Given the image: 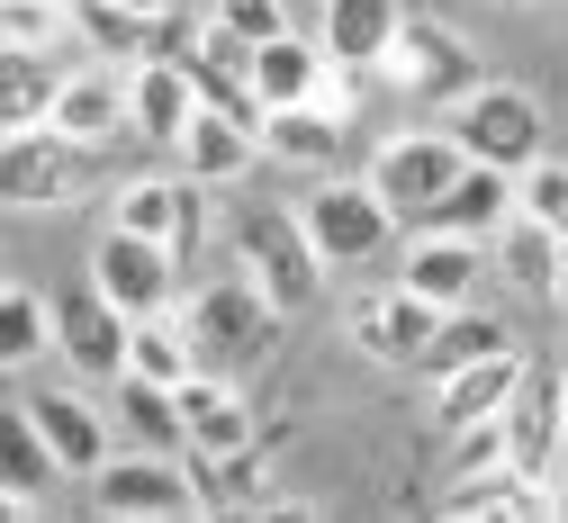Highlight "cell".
Listing matches in <instances>:
<instances>
[{
  "label": "cell",
  "instance_id": "1",
  "mask_svg": "<svg viewBox=\"0 0 568 523\" xmlns=\"http://www.w3.org/2000/svg\"><path fill=\"white\" fill-rule=\"evenodd\" d=\"M235 262L280 298V308H316V298H325V253H316V235H307V217L298 208H244L235 217Z\"/></svg>",
  "mask_w": 568,
  "mask_h": 523
},
{
  "label": "cell",
  "instance_id": "2",
  "mask_svg": "<svg viewBox=\"0 0 568 523\" xmlns=\"http://www.w3.org/2000/svg\"><path fill=\"white\" fill-rule=\"evenodd\" d=\"M298 217H307V235H316V253H325L334 271L379 262V253L397 244V227H406V217L379 199V181H334V172H316V190L298 199Z\"/></svg>",
  "mask_w": 568,
  "mask_h": 523
},
{
  "label": "cell",
  "instance_id": "3",
  "mask_svg": "<svg viewBox=\"0 0 568 523\" xmlns=\"http://www.w3.org/2000/svg\"><path fill=\"white\" fill-rule=\"evenodd\" d=\"M91 154L100 144L63 135V127H10L0 135V199L10 208H63L91 181Z\"/></svg>",
  "mask_w": 568,
  "mask_h": 523
},
{
  "label": "cell",
  "instance_id": "4",
  "mask_svg": "<svg viewBox=\"0 0 568 523\" xmlns=\"http://www.w3.org/2000/svg\"><path fill=\"white\" fill-rule=\"evenodd\" d=\"M469 172V144L452 135V127H424V135H388L379 154H371V181H379V199L406 217V227H424L434 217V199L452 190Z\"/></svg>",
  "mask_w": 568,
  "mask_h": 523
},
{
  "label": "cell",
  "instance_id": "5",
  "mask_svg": "<svg viewBox=\"0 0 568 523\" xmlns=\"http://www.w3.org/2000/svg\"><path fill=\"white\" fill-rule=\"evenodd\" d=\"M280 316H290V308H280L253 271H235V280H217V289L190 298V334H199L207 361H262L280 343Z\"/></svg>",
  "mask_w": 568,
  "mask_h": 523
},
{
  "label": "cell",
  "instance_id": "6",
  "mask_svg": "<svg viewBox=\"0 0 568 523\" xmlns=\"http://www.w3.org/2000/svg\"><path fill=\"white\" fill-rule=\"evenodd\" d=\"M452 135L469 144L478 163L524 172V163H541V100H532V91H515V82H478V91L452 109Z\"/></svg>",
  "mask_w": 568,
  "mask_h": 523
},
{
  "label": "cell",
  "instance_id": "7",
  "mask_svg": "<svg viewBox=\"0 0 568 523\" xmlns=\"http://www.w3.org/2000/svg\"><path fill=\"white\" fill-rule=\"evenodd\" d=\"M100 514H135V523H190L207 514V487L181 479V452H135V461H109L91 479Z\"/></svg>",
  "mask_w": 568,
  "mask_h": 523
},
{
  "label": "cell",
  "instance_id": "8",
  "mask_svg": "<svg viewBox=\"0 0 568 523\" xmlns=\"http://www.w3.org/2000/svg\"><path fill=\"white\" fill-rule=\"evenodd\" d=\"M126 343H135V316L118 308L100 280H82V289L54 298V352L73 361L82 380H126Z\"/></svg>",
  "mask_w": 568,
  "mask_h": 523
},
{
  "label": "cell",
  "instance_id": "9",
  "mask_svg": "<svg viewBox=\"0 0 568 523\" xmlns=\"http://www.w3.org/2000/svg\"><path fill=\"white\" fill-rule=\"evenodd\" d=\"M199 109H207V91H199V72L181 54H135V72H126V135L135 144L181 154V135H190Z\"/></svg>",
  "mask_w": 568,
  "mask_h": 523
},
{
  "label": "cell",
  "instance_id": "10",
  "mask_svg": "<svg viewBox=\"0 0 568 523\" xmlns=\"http://www.w3.org/2000/svg\"><path fill=\"white\" fill-rule=\"evenodd\" d=\"M388 72H397V91H406L415 109H460V100L478 91V54H469L443 19H406Z\"/></svg>",
  "mask_w": 568,
  "mask_h": 523
},
{
  "label": "cell",
  "instance_id": "11",
  "mask_svg": "<svg viewBox=\"0 0 568 523\" xmlns=\"http://www.w3.org/2000/svg\"><path fill=\"white\" fill-rule=\"evenodd\" d=\"M443 316L452 308H434L424 289H379V298H362L352 308V343H362L371 361H388V370H424L434 361V343H443Z\"/></svg>",
  "mask_w": 568,
  "mask_h": 523
},
{
  "label": "cell",
  "instance_id": "12",
  "mask_svg": "<svg viewBox=\"0 0 568 523\" xmlns=\"http://www.w3.org/2000/svg\"><path fill=\"white\" fill-rule=\"evenodd\" d=\"M172 244L163 235H135V227H118L109 217V235H100V253H91V280L118 298L126 316H154V308H172Z\"/></svg>",
  "mask_w": 568,
  "mask_h": 523
},
{
  "label": "cell",
  "instance_id": "13",
  "mask_svg": "<svg viewBox=\"0 0 568 523\" xmlns=\"http://www.w3.org/2000/svg\"><path fill=\"white\" fill-rule=\"evenodd\" d=\"M478 271H496L487 244H478V235H452V227H415V244L397 253V280L424 289L434 308H469V298H478Z\"/></svg>",
  "mask_w": 568,
  "mask_h": 523
},
{
  "label": "cell",
  "instance_id": "14",
  "mask_svg": "<svg viewBox=\"0 0 568 523\" xmlns=\"http://www.w3.org/2000/svg\"><path fill=\"white\" fill-rule=\"evenodd\" d=\"M559 253H568V235L550 227V217H532V208H515L506 227L487 235V262H496V280H506L515 298H550L559 289Z\"/></svg>",
  "mask_w": 568,
  "mask_h": 523
},
{
  "label": "cell",
  "instance_id": "15",
  "mask_svg": "<svg viewBox=\"0 0 568 523\" xmlns=\"http://www.w3.org/2000/svg\"><path fill=\"white\" fill-rule=\"evenodd\" d=\"M524 208V172H506V163H478L469 154V172L434 199V217H424V227H452V235H496V227H506V217Z\"/></svg>",
  "mask_w": 568,
  "mask_h": 523
},
{
  "label": "cell",
  "instance_id": "16",
  "mask_svg": "<svg viewBox=\"0 0 568 523\" xmlns=\"http://www.w3.org/2000/svg\"><path fill=\"white\" fill-rule=\"evenodd\" d=\"M524 380H532V370H524V352L460 361V370H443V389H434V424H443V433H460V424H478V415H506Z\"/></svg>",
  "mask_w": 568,
  "mask_h": 523
},
{
  "label": "cell",
  "instance_id": "17",
  "mask_svg": "<svg viewBox=\"0 0 568 523\" xmlns=\"http://www.w3.org/2000/svg\"><path fill=\"white\" fill-rule=\"evenodd\" d=\"M199 190L207 181H126L118 190V227H135V235H163L181 262L199 253V235H207V208H199Z\"/></svg>",
  "mask_w": 568,
  "mask_h": 523
},
{
  "label": "cell",
  "instance_id": "18",
  "mask_svg": "<svg viewBox=\"0 0 568 523\" xmlns=\"http://www.w3.org/2000/svg\"><path fill=\"white\" fill-rule=\"evenodd\" d=\"M316 37H325L334 63L379 72V63L397 54V37H406V10H397V0H325V10H316Z\"/></svg>",
  "mask_w": 568,
  "mask_h": 523
},
{
  "label": "cell",
  "instance_id": "19",
  "mask_svg": "<svg viewBox=\"0 0 568 523\" xmlns=\"http://www.w3.org/2000/svg\"><path fill=\"white\" fill-rule=\"evenodd\" d=\"M452 523H541V514H568L559 487H541L532 470H487V479H460L443 496Z\"/></svg>",
  "mask_w": 568,
  "mask_h": 523
},
{
  "label": "cell",
  "instance_id": "20",
  "mask_svg": "<svg viewBox=\"0 0 568 523\" xmlns=\"http://www.w3.org/2000/svg\"><path fill=\"white\" fill-rule=\"evenodd\" d=\"M506 424H515V470L559 479V452H568V389L532 370V380L515 389V406H506Z\"/></svg>",
  "mask_w": 568,
  "mask_h": 523
},
{
  "label": "cell",
  "instance_id": "21",
  "mask_svg": "<svg viewBox=\"0 0 568 523\" xmlns=\"http://www.w3.org/2000/svg\"><path fill=\"white\" fill-rule=\"evenodd\" d=\"M253 154H262V127L253 118H235V109H199L190 118V135H181V172L190 181H244L253 172Z\"/></svg>",
  "mask_w": 568,
  "mask_h": 523
},
{
  "label": "cell",
  "instance_id": "22",
  "mask_svg": "<svg viewBox=\"0 0 568 523\" xmlns=\"http://www.w3.org/2000/svg\"><path fill=\"white\" fill-rule=\"evenodd\" d=\"M262 154L290 163V172H334V154H343V109H325V100L271 109V118H262Z\"/></svg>",
  "mask_w": 568,
  "mask_h": 523
},
{
  "label": "cell",
  "instance_id": "23",
  "mask_svg": "<svg viewBox=\"0 0 568 523\" xmlns=\"http://www.w3.org/2000/svg\"><path fill=\"white\" fill-rule=\"evenodd\" d=\"M28 406H37V424H45V442H54V461L73 470V479H100V470H109V424H100L91 398H73V389H37Z\"/></svg>",
  "mask_w": 568,
  "mask_h": 523
},
{
  "label": "cell",
  "instance_id": "24",
  "mask_svg": "<svg viewBox=\"0 0 568 523\" xmlns=\"http://www.w3.org/2000/svg\"><path fill=\"white\" fill-rule=\"evenodd\" d=\"M181 415H190V461H207V452H244V442H253V406H244V389L207 380V370H190V380H181Z\"/></svg>",
  "mask_w": 568,
  "mask_h": 523
},
{
  "label": "cell",
  "instance_id": "25",
  "mask_svg": "<svg viewBox=\"0 0 568 523\" xmlns=\"http://www.w3.org/2000/svg\"><path fill=\"white\" fill-rule=\"evenodd\" d=\"M45 127L82 135V144H109V135L126 127V72H109V63L63 72V91H54V118H45Z\"/></svg>",
  "mask_w": 568,
  "mask_h": 523
},
{
  "label": "cell",
  "instance_id": "26",
  "mask_svg": "<svg viewBox=\"0 0 568 523\" xmlns=\"http://www.w3.org/2000/svg\"><path fill=\"white\" fill-rule=\"evenodd\" d=\"M54 470H63V461H54L37 406L10 398V406H0V479H10V514H37V487H45Z\"/></svg>",
  "mask_w": 568,
  "mask_h": 523
},
{
  "label": "cell",
  "instance_id": "27",
  "mask_svg": "<svg viewBox=\"0 0 568 523\" xmlns=\"http://www.w3.org/2000/svg\"><path fill=\"white\" fill-rule=\"evenodd\" d=\"M325 72H334V54H325V37H271V46H253V91L271 100V109H290V100H316L325 91Z\"/></svg>",
  "mask_w": 568,
  "mask_h": 523
},
{
  "label": "cell",
  "instance_id": "28",
  "mask_svg": "<svg viewBox=\"0 0 568 523\" xmlns=\"http://www.w3.org/2000/svg\"><path fill=\"white\" fill-rule=\"evenodd\" d=\"M118 389V424L145 442V452H190V415H181V389L172 380H145V370H126Z\"/></svg>",
  "mask_w": 568,
  "mask_h": 523
},
{
  "label": "cell",
  "instance_id": "29",
  "mask_svg": "<svg viewBox=\"0 0 568 523\" xmlns=\"http://www.w3.org/2000/svg\"><path fill=\"white\" fill-rule=\"evenodd\" d=\"M199 487H207V514H280L262 442H244V452H207L199 461Z\"/></svg>",
  "mask_w": 568,
  "mask_h": 523
},
{
  "label": "cell",
  "instance_id": "30",
  "mask_svg": "<svg viewBox=\"0 0 568 523\" xmlns=\"http://www.w3.org/2000/svg\"><path fill=\"white\" fill-rule=\"evenodd\" d=\"M54 72H45V46H0V135L10 127H45L54 118Z\"/></svg>",
  "mask_w": 568,
  "mask_h": 523
},
{
  "label": "cell",
  "instance_id": "31",
  "mask_svg": "<svg viewBox=\"0 0 568 523\" xmlns=\"http://www.w3.org/2000/svg\"><path fill=\"white\" fill-rule=\"evenodd\" d=\"M207 352H199V334H190V316H172V308H154V316H135V343H126V370H145V380H190Z\"/></svg>",
  "mask_w": 568,
  "mask_h": 523
},
{
  "label": "cell",
  "instance_id": "32",
  "mask_svg": "<svg viewBox=\"0 0 568 523\" xmlns=\"http://www.w3.org/2000/svg\"><path fill=\"white\" fill-rule=\"evenodd\" d=\"M54 343V298H37V289H0V361H10V370H28L37 352Z\"/></svg>",
  "mask_w": 568,
  "mask_h": 523
},
{
  "label": "cell",
  "instance_id": "33",
  "mask_svg": "<svg viewBox=\"0 0 568 523\" xmlns=\"http://www.w3.org/2000/svg\"><path fill=\"white\" fill-rule=\"evenodd\" d=\"M487 352H515V325H506V316H487V308H452V316H443V343H434V361H424V370L443 380V370L487 361Z\"/></svg>",
  "mask_w": 568,
  "mask_h": 523
},
{
  "label": "cell",
  "instance_id": "34",
  "mask_svg": "<svg viewBox=\"0 0 568 523\" xmlns=\"http://www.w3.org/2000/svg\"><path fill=\"white\" fill-rule=\"evenodd\" d=\"M73 37L109 46V63L154 54V19H145V10H118V0H73Z\"/></svg>",
  "mask_w": 568,
  "mask_h": 523
},
{
  "label": "cell",
  "instance_id": "35",
  "mask_svg": "<svg viewBox=\"0 0 568 523\" xmlns=\"http://www.w3.org/2000/svg\"><path fill=\"white\" fill-rule=\"evenodd\" d=\"M487 470H515V424L506 415H478L452 433V479H487Z\"/></svg>",
  "mask_w": 568,
  "mask_h": 523
},
{
  "label": "cell",
  "instance_id": "36",
  "mask_svg": "<svg viewBox=\"0 0 568 523\" xmlns=\"http://www.w3.org/2000/svg\"><path fill=\"white\" fill-rule=\"evenodd\" d=\"M73 28V0H0V46H45Z\"/></svg>",
  "mask_w": 568,
  "mask_h": 523
},
{
  "label": "cell",
  "instance_id": "37",
  "mask_svg": "<svg viewBox=\"0 0 568 523\" xmlns=\"http://www.w3.org/2000/svg\"><path fill=\"white\" fill-rule=\"evenodd\" d=\"M524 208H532V217H550V227L568 235V163H559V154L524 163Z\"/></svg>",
  "mask_w": 568,
  "mask_h": 523
},
{
  "label": "cell",
  "instance_id": "38",
  "mask_svg": "<svg viewBox=\"0 0 568 523\" xmlns=\"http://www.w3.org/2000/svg\"><path fill=\"white\" fill-rule=\"evenodd\" d=\"M207 19H226L235 37H253V46H271V37H290V0H217Z\"/></svg>",
  "mask_w": 568,
  "mask_h": 523
},
{
  "label": "cell",
  "instance_id": "39",
  "mask_svg": "<svg viewBox=\"0 0 568 523\" xmlns=\"http://www.w3.org/2000/svg\"><path fill=\"white\" fill-rule=\"evenodd\" d=\"M118 10H145V19H163V10H172V0H118Z\"/></svg>",
  "mask_w": 568,
  "mask_h": 523
},
{
  "label": "cell",
  "instance_id": "40",
  "mask_svg": "<svg viewBox=\"0 0 568 523\" xmlns=\"http://www.w3.org/2000/svg\"><path fill=\"white\" fill-rule=\"evenodd\" d=\"M550 298H559V308H568V253H559V289H550Z\"/></svg>",
  "mask_w": 568,
  "mask_h": 523
},
{
  "label": "cell",
  "instance_id": "41",
  "mask_svg": "<svg viewBox=\"0 0 568 523\" xmlns=\"http://www.w3.org/2000/svg\"><path fill=\"white\" fill-rule=\"evenodd\" d=\"M559 496H568V452H559Z\"/></svg>",
  "mask_w": 568,
  "mask_h": 523
},
{
  "label": "cell",
  "instance_id": "42",
  "mask_svg": "<svg viewBox=\"0 0 568 523\" xmlns=\"http://www.w3.org/2000/svg\"><path fill=\"white\" fill-rule=\"evenodd\" d=\"M559 389H568V370H559Z\"/></svg>",
  "mask_w": 568,
  "mask_h": 523
}]
</instances>
